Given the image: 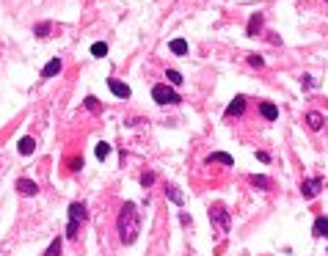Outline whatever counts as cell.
<instances>
[{"mask_svg":"<svg viewBox=\"0 0 328 256\" xmlns=\"http://www.w3.org/2000/svg\"><path fill=\"white\" fill-rule=\"evenodd\" d=\"M116 231H119V240L124 242V245H133V242L138 240V234H141V212H138V207L133 204V201H124L119 218H116Z\"/></svg>","mask_w":328,"mask_h":256,"instance_id":"obj_1","label":"cell"},{"mask_svg":"<svg viewBox=\"0 0 328 256\" xmlns=\"http://www.w3.org/2000/svg\"><path fill=\"white\" fill-rule=\"evenodd\" d=\"M210 223L218 226L221 234H229V229H232V215H229V209H226L224 204H213V207H210Z\"/></svg>","mask_w":328,"mask_h":256,"instance_id":"obj_2","label":"cell"},{"mask_svg":"<svg viewBox=\"0 0 328 256\" xmlns=\"http://www.w3.org/2000/svg\"><path fill=\"white\" fill-rule=\"evenodd\" d=\"M152 100H155L157 105H179L182 97H179L174 89H168L166 83H157L155 89H152Z\"/></svg>","mask_w":328,"mask_h":256,"instance_id":"obj_3","label":"cell"},{"mask_svg":"<svg viewBox=\"0 0 328 256\" xmlns=\"http://www.w3.org/2000/svg\"><path fill=\"white\" fill-rule=\"evenodd\" d=\"M320 188H323V179H320V177L303 179V182H301V196H303V199H314V196L320 193Z\"/></svg>","mask_w":328,"mask_h":256,"instance_id":"obj_4","label":"cell"},{"mask_svg":"<svg viewBox=\"0 0 328 256\" xmlns=\"http://www.w3.org/2000/svg\"><path fill=\"white\" fill-rule=\"evenodd\" d=\"M86 218H89V212H86V204H83V201H72V204H69V220L80 226Z\"/></svg>","mask_w":328,"mask_h":256,"instance_id":"obj_5","label":"cell"},{"mask_svg":"<svg viewBox=\"0 0 328 256\" xmlns=\"http://www.w3.org/2000/svg\"><path fill=\"white\" fill-rule=\"evenodd\" d=\"M17 190H20V196H36L39 185L33 182V179H28V177H20L17 179Z\"/></svg>","mask_w":328,"mask_h":256,"instance_id":"obj_6","label":"cell"},{"mask_svg":"<svg viewBox=\"0 0 328 256\" xmlns=\"http://www.w3.org/2000/svg\"><path fill=\"white\" fill-rule=\"evenodd\" d=\"M108 89L113 91V94L119 97V100H130V86H127V83H121V80L110 77V80H108Z\"/></svg>","mask_w":328,"mask_h":256,"instance_id":"obj_7","label":"cell"},{"mask_svg":"<svg viewBox=\"0 0 328 256\" xmlns=\"http://www.w3.org/2000/svg\"><path fill=\"white\" fill-rule=\"evenodd\" d=\"M58 72H61V58H50V61L44 63V69H42V77L50 80V77H55Z\"/></svg>","mask_w":328,"mask_h":256,"instance_id":"obj_8","label":"cell"},{"mask_svg":"<svg viewBox=\"0 0 328 256\" xmlns=\"http://www.w3.org/2000/svg\"><path fill=\"white\" fill-rule=\"evenodd\" d=\"M243 110H245V97L243 94H237L229 105H226V116H240Z\"/></svg>","mask_w":328,"mask_h":256,"instance_id":"obj_9","label":"cell"},{"mask_svg":"<svg viewBox=\"0 0 328 256\" xmlns=\"http://www.w3.org/2000/svg\"><path fill=\"white\" fill-rule=\"evenodd\" d=\"M259 113L265 121H276L279 119V108L273 102H259Z\"/></svg>","mask_w":328,"mask_h":256,"instance_id":"obj_10","label":"cell"},{"mask_svg":"<svg viewBox=\"0 0 328 256\" xmlns=\"http://www.w3.org/2000/svg\"><path fill=\"white\" fill-rule=\"evenodd\" d=\"M306 124H309V130H323V124H325V119H323V113H317V110H309L306 113Z\"/></svg>","mask_w":328,"mask_h":256,"instance_id":"obj_11","label":"cell"},{"mask_svg":"<svg viewBox=\"0 0 328 256\" xmlns=\"http://www.w3.org/2000/svg\"><path fill=\"white\" fill-rule=\"evenodd\" d=\"M17 149H20V154H33L36 152V141H33L31 135H25V138H20V143H17Z\"/></svg>","mask_w":328,"mask_h":256,"instance_id":"obj_12","label":"cell"},{"mask_svg":"<svg viewBox=\"0 0 328 256\" xmlns=\"http://www.w3.org/2000/svg\"><path fill=\"white\" fill-rule=\"evenodd\" d=\"M262 22H265V17H262V14H251L245 33H248V36H256V33H259V28H262Z\"/></svg>","mask_w":328,"mask_h":256,"instance_id":"obj_13","label":"cell"},{"mask_svg":"<svg viewBox=\"0 0 328 256\" xmlns=\"http://www.w3.org/2000/svg\"><path fill=\"white\" fill-rule=\"evenodd\" d=\"M312 234H314V237H323V240H328V218H317V220H314Z\"/></svg>","mask_w":328,"mask_h":256,"instance_id":"obj_14","label":"cell"},{"mask_svg":"<svg viewBox=\"0 0 328 256\" xmlns=\"http://www.w3.org/2000/svg\"><path fill=\"white\" fill-rule=\"evenodd\" d=\"M248 182L254 185V188H259V190H268V188H271V179H268V177H262V174H251V177H248Z\"/></svg>","mask_w":328,"mask_h":256,"instance_id":"obj_15","label":"cell"},{"mask_svg":"<svg viewBox=\"0 0 328 256\" xmlns=\"http://www.w3.org/2000/svg\"><path fill=\"white\" fill-rule=\"evenodd\" d=\"M166 199L168 201H171V204H182V193H179V188H177V185H168V188H166Z\"/></svg>","mask_w":328,"mask_h":256,"instance_id":"obj_16","label":"cell"},{"mask_svg":"<svg viewBox=\"0 0 328 256\" xmlns=\"http://www.w3.org/2000/svg\"><path fill=\"white\" fill-rule=\"evenodd\" d=\"M207 162H224V165H234L232 154H226V152H213V154L207 157Z\"/></svg>","mask_w":328,"mask_h":256,"instance_id":"obj_17","label":"cell"},{"mask_svg":"<svg viewBox=\"0 0 328 256\" xmlns=\"http://www.w3.org/2000/svg\"><path fill=\"white\" fill-rule=\"evenodd\" d=\"M168 47H171L174 55H187V42H185V39H174Z\"/></svg>","mask_w":328,"mask_h":256,"instance_id":"obj_18","label":"cell"},{"mask_svg":"<svg viewBox=\"0 0 328 256\" xmlns=\"http://www.w3.org/2000/svg\"><path fill=\"white\" fill-rule=\"evenodd\" d=\"M61 245H63V240H61V237H55V240L47 245V251L42 256H58V253H61Z\"/></svg>","mask_w":328,"mask_h":256,"instance_id":"obj_19","label":"cell"},{"mask_svg":"<svg viewBox=\"0 0 328 256\" xmlns=\"http://www.w3.org/2000/svg\"><path fill=\"white\" fill-rule=\"evenodd\" d=\"M50 31H52V22H39V25H33V33H36L39 39L50 36Z\"/></svg>","mask_w":328,"mask_h":256,"instance_id":"obj_20","label":"cell"},{"mask_svg":"<svg viewBox=\"0 0 328 256\" xmlns=\"http://www.w3.org/2000/svg\"><path fill=\"white\" fill-rule=\"evenodd\" d=\"M91 55L94 58H105V55H108V44H105V42H94L91 44Z\"/></svg>","mask_w":328,"mask_h":256,"instance_id":"obj_21","label":"cell"},{"mask_svg":"<svg viewBox=\"0 0 328 256\" xmlns=\"http://www.w3.org/2000/svg\"><path fill=\"white\" fill-rule=\"evenodd\" d=\"M86 108H89L91 113H102V105H99L97 97H86Z\"/></svg>","mask_w":328,"mask_h":256,"instance_id":"obj_22","label":"cell"},{"mask_svg":"<svg viewBox=\"0 0 328 256\" xmlns=\"http://www.w3.org/2000/svg\"><path fill=\"white\" fill-rule=\"evenodd\" d=\"M94 154H97L99 160H105V157L110 154V143H105V141H102V143H97V149H94Z\"/></svg>","mask_w":328,"mask_h":256,"instance_id":"obj_23","label":"cell"},{"mask_svg":"<svg viewBox=\"0 0 328 256\" xmlns=\"http://www.w3.org/2000/svg\"><path fill=\"white\" fill-rule=\"evenodd\" d=\"M166 77H168V83H171V86H182V74H179L177 69H168Z\"/></svg>","mask_w":328,"mask_h":256,"instance_id":"obj_24","label":"cell"},{"mask_svg":"<svg viewBox=\"0 0 328 256\" xmlns=\"http://www.w3.org/2000/svg\"><path fill=\"white\" fill-rule=\"evenodd\" d=\"M248 63H251L254 69H262V66H265V58L256 55V52H251V55H248Z\"/></svg>","mask_w":328,"mask_h":256,"instance_id":"obj_25","label":"cell"},{"mask_svg":"<svg viewBox=\"0 0 328 256\" xmlns=\"http://www.w3.org/2000/svg\"><path fill=\"white\" fill-rule=\"evenodd\" d=\"M152 185H155V174L152 171L141 174V188H152Z\"/></svg>","mask_w":328,"mask_h":256,"instance_id":"obj_26","label":"cell"},{"mask_svg":"<svg viewBox=\"0 0 328 256\" xmlns=\"http://www.w3.org/2000/svg\"><path fill=\"white\" fill-rule=\"evenodd\" d=\"M67 237H69V240H75V237H78V223H72V220H69V226H67Z\"/></svg>","mask_w":328,"mask_h":256,"instance_id":"obj_27","label":"cell"},{"mask_svg":"<svg viewBox=\"0 0 328 256\" xmlns=\"http://www.w3.org/2000/svg\"><path fill=\"white\" fill-rule=\"evenodd\" d=\"M303 89H314V77H312V74H303Z\"/></svg>","mask_w":328,"mask_h":256,"instance_id":"obj_28","label":"cell"},{"mask_svg":"<svg viewBox=\"0 0 328 256\" xmlns=\"http://www.w3.org/2000/svg\"><path fill=\"white\" fill-rule=\"evenodd\" d=\"M69 165H72V171H80V168H83V157H75Z\"/></svg>","mask_w":328,"mask_h":256,"instance_id":"obj_29","label":"cell"},{"mask_svg":"<svg viewBox=\"0 0 328 256\" xmlns=\"http://www.w3.org/2000/svg\"><path fill=\"white\" fill-rule=\"evenodd\" d=\"M256 157H259L262 162H271V154H268V152H256Z\"/></svg>","mask_w":328,"mask_h":256,"instance_id":"obj_30","label":"cell"},{"mask_svg":"<svg viewBox=\"0 0 328 256\" xmlns=\"http://www.w3.org/2000/svg\"><path fill=\"white\" fill-rule=\"evenodd\" d=\"M179 223H182V226H190V223H193V220H190V218H187V215H179Z\"/></svg>","mask_w":328,"mask_h":256,"instance_id":"obj_31","label":"cell"}]
</instances>
